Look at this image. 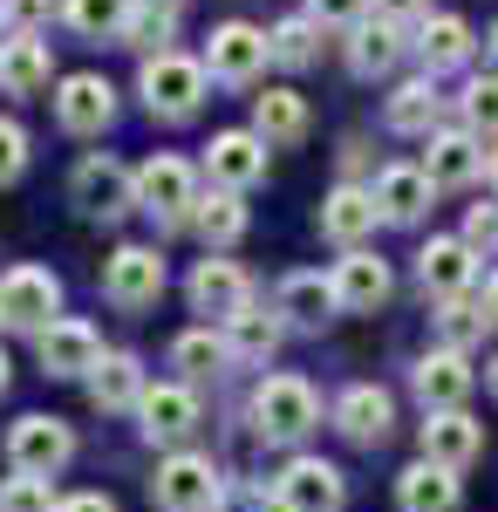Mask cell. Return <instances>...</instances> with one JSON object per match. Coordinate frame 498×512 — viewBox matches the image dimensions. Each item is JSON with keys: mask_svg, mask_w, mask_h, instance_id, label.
<instances>
[{"mask_svg": "<svg viewBox=\"0 0 498 512\" xmlns=\"http://www.w3.org/2000/svg\"><path fill=\"white\" fill-rule=\"evenodd\" d=\"M137 89H144V110L164 123H185L205 103V62H192V55H178V48H164V55H144V76H137Z\"/></svg>", "mask_w": 498, "mask_h": 512, "instance_id": "obj_1", "label": "cell"}, {"mask_svg": "<svg viewBox=\"0 0 498 512\" xmlns=\"http://www.w3.org/2000/svg\"><path fill=\"white\" fill-rule=\"evenodd\" d=\"M137 205L151 212L157 226H192L198 219V171L185 158H171V151L144 158V171H137Z\"/></svg>", "mask_w": 498, "mask_h": 512, "instance_id": "obj_2", "label": "cell"}, {"mask_svg": "<svg viewBox=\"0 0 498 512\" xmlns=\"http://www.w3.org/2000/svg\"><path fill=\"white\" fill-rule=\"evenodd\" d=\"M314 417H321V403L307 390L301 376H267L260 390H253V431L273 437V444H294V437L314 431Z\"/></svg>", "mask_w": 498, "mask_h": 512, "instance_id": "obj_3", "label": "cell"}, {"mask_svg": "<svg viewBox=\"0 0 498 512\" xmlns=\"http://www.w3.org/2000/svg\"><path fill=\"white\" fill-rule=\"evenodd\" d=\"M219 492H226V478H219L212 458H198V451H171L151 478V499L164 512H212Z\"/></svg>", "mask_w": 498, "mask_h": 512, "instance_id": "obj_4", "label": "cell"}, {"mask_svg": "<svg viewBox=\"0 0 498 512\" xmlns=\"http://www.w3.org/2000/svg\"><path fill=\"white\" fill-rule=\"evenodd\" d=\"M69 458H76V431H69L62 417H21V424L7 431V465H14V472L55 478Z\"/></svg>", "mask_w": 498, "mask_h": 512, "instance_id": "obj_5", "label": "cell"}, {"mask_svg": "<svg viewBox=\"0 0 498 512\" xmlns=\"http://www.w3.org/2000/svg\"><path fill=\"white\" fill-rule=\"evenodd\" d=\"M62 308V280L48 274V267H7L0 274V321L7 328H48Z\"/></svg>", "mask_w": 498, "mask_h": 512, "instance_id": "obj_6", "label": "cell"}, {"mask_svg": "<svg viewBox=\"0 0 498 512\" xmlns=\"http://www.w3.org/2000/svg\"><path fill=\"white\" fill-rule=\"evenodd\" d=\"M69 192L89 219H123L130 205H137V171H123L110 151H96V158L76 164V178H69Z\"/></svg>", "mask_w": 498, "mask_h": 512, "instance_id": "obj_7", "label": "cell"}, {"mask_svg": "<svg viewBox=\"0 0 498 512\" xmlns=\"http://www.w3.org/2000/svg\"><path fill=\"white\" fill-rule=\"evenodd\" d=\"M273 62V41L267 28H253V21H226V28H212V48H205V69L219 82H253L260 69Z\"/></svg>", "mask_w": 498, "mask_h": 512, "instance_id": "obj_8", "label": "cell"}, {"mask_svg": "<svg viewBox=\"0 0 498 512\" xmlns=\"http://www.w3.org/2000/svg\"><path fill=\"white\" fill-rule=\"evenodd\" d=\"M116 117V89L110 76H96V69H82V76H62L55 89V123L69 130V137H96L103 123Z\"/></svg>", "mask_w": 498, "mask_h": 512, "instance_id": "obj_9", "label": "cell"}, {"mask_svg": "<svg viewBox=\"0 0 498 512\" xmlns=\"http://www.w3.org/2000/svg\"><path fill=\"white\" fill-rule=\"evenodd\" d=\"M103 294H110L116 308H151L157 294H164V260H157V246H116L110 267H103Z\"/></svg>", "mask_w": 498, "mask_h": 512, "instance_id": "obj_10", "label": "cell"}, {"mask_svg": "<svg viewBox=\"0 0 498 512\" xmlns=\"http://www.w3.org/2000/svg\"><path fill=\"white\" fill-rule=\"evenodd\" d=\"M205 171H212L219 192L260 185V178H267V137H260V130H219L212 151H205Z\"/></svg>", "mask_w": 498, "mask_h": 512, "instance_id": "obj_11", "label": "cell"}, {"mask_svg": "<svg viewBox=\"0 0 498 512\" xmlns=\"http://www.w3.org/2000/svg\"><path fill=\"white\" fill-rule=\"evenodd\" d=\"M185 294H192L198 315H219V321H232L239 308H253V280H246L239 260H198L192 280H185Z\"/></svg>", "mask_w": 498, "mask_h": 512, "instance_id": "obj_12", "label": "cell"}, {"mask_svg": "<svg viewBox=\"0 0 498 512\" xmlns=\"http://www.w3.org/2000/svg\"><path fill=\"white\" fill-rule=\"evenodd\" d=\"M137 424H144V437H151V444H185V437L198 431V396H192V383H151V390H144V403H137Z\"/></svg>", "mask_w": 498, "mask_h": 512, "instance_id": "obj_13", "label": "cell"}, {"mask_svg": "<svg viewBox=\"0 0 498 512\" xmlns=\"http://www.w3.org/2000/svg\"><path fill=\"white\" fill-rule=\"evenodd\" d=\"M35 349H41V369L48 376H89L103 362V342H96L89 321H48L35 335Z\"/></svg>", "mask_w": 498, "mask_h": 512, "instance_id": "obj_14", "label": "cell"}, {"mask_svg": "<svg viewBox=\"0 0 498 512\" xmlns=\"http://www.w3.org/2000/svg\"><path fill=\"white\" fill-rule=\"evenodd\" d=\"M280 499H287L294 512H342L348 485H342V472H335L328 458H294V465L280 472Z\"/></svg>", "mask_w": 498, "mask_h": 512, "instance_id": "obj_15", "label": "cell"}, {"mask_svg": "<svg viewBox=\"0 0 498 512\" xmlns=\"http://www.w3.org/2000/svg\"><path fill=\"white\" fill-rule=\"evenodd\" d=\"M376 219H383V205H376V192H362V185H335V192L321 198V233L335 239V246H348V253L376 233Z\"/></svg>", "mask_w": 498, "mask_h": 512, "instance_id": "obj_16", "label": "cell"}, {"mask_svg": "<svg viewBox=\"0 0 498 512\" xmlns=\"http://www.w3.org/2000/svg\"><path fill=\"white\" fill-rule=\"evenodd\" d=\"M328 280H335V301H342V308H355V315H369V308H383V301H389V260H376L369 246L342 253Z\"/></svg>", "mask_w": 498, "mask_h": 512, "instance_id": "obj_17", "label": "cell"}, {"mask_svg": "<svg viewBox=\"0 0 498 512\" xmlns=\"http://www.w3.org/2000/svg\"><path fill=\"white\" fill-rule=\"evenodd\" d=\"M369 192H376V205H383L389 226H417L423 212H430V192H437V185L423 178V164H389Z\"/></svg>", "mask_w": 498, "mask_h": 512, "instance_id": "obj_18", "label": "cell"}, {"mask_svg": "<svg viewBox=\"0 0 498 512\" xmlns=\"http://www.w3.org/2000/svg\"><path fill=\"white\" fill-rule=\"evenodd\" d=\"M485 171V151L471 130H430V151H423V178L430 185H471Z\"/></svg>", "mask_w": 498, "mask_h": 512, "instance_id": "obj_19", "label": "cell"}, {"mask_svg": "<svg viewBox=\"0 0 498 512\" xmlns=\"http://www.w3.org/2000/svg\"><path fill=\"white\" fill-rule=\"evenodd\" d=\"M478 451H485V431H478L464 410H430V424H423V458H430V465H451V472H458Z\"/></svg>", "mask_w": 498, "mask_h": 512, "instance_id": "obj_20", "label": "cell"}, {"mask_svg": "<svg viewBox=\"0 0 498 512\" xmlns=\"http://www.w3.org/2000/svg\"><path fill=\"white\" fill-rule=\"evenodd\" d=\"M417 396L423 410H458L464 396H471V362H464V349H430L417 362Z\"/></svg>", "mask_w": 498, "mask_h": 512, "instance_id": "obj_21", "label": "cell"}, {"mask_svg": "<svg viewBox=\"0 0 498 512\" xmlns=\"http://www.w3.org/2000/svg\"><path fill=\"white\" fill-rule=\"evenodd\" d=\"M48 76H55V55H48L41 35H7L0 41V89H7V96H35V89H48Z\"/></svg>", "mask_w": 498, "mask_h": 512, "instance_id": "obj_22", "label": "cell"}, {"mask_svg": "<svg viewBox=\"0 0 498 512\" xmlns=\"http://www.w3.org/2000/svg\"><path fill=\"white\" fill-rule=\"evenodd\" d=\"M389 390H376V383H355V390L335 396V431L355 437V444H383L389 437Z\"/></svg>", "mask_w": 498, "mask_h": 512, "instance_id": "obj_23", "label": "cell"}, {"mask_svg": "<svg viewBox=\"0 0 498 512\" xmlns=\"http://www.w3.org/2000/svg\"><path fill=\"white\" fill-rule=\"evenodd\" d=\"M417 274H423V287H430L437 301H458L464 287H471V274H478V260H471L464 239H430V246L417 253Z\"/></svg>", "mask_w": 498, "mask_h": 512, "instance_id": "obj_24", "label": "cell"}, {"mask_svg": "<svg viewBox=\"0 0 498 512\" xmlns=\"http://www.w3.org/2000/svg\"><path fill=\"white\" fill-rule=\"evenodd\" d=\"M273 308L294 321V328H321V321L335 315L342 301H335V280H328V274H307V267H301V274H287V280H280Z\"/></svg>", "mask_w": 498, "mask_h": 512, "instance_id": "obj_25", "label": "cell"}, {"mask_svg": "<svg viewBox=\"0 0 498 512\" xmlns=\"http://www.w3.org/2000/svg\"><path fill=\"white\" fill-rule=\"evenodd\" d=\"M144 362L137 355H103L96 369H89V403L96 410H137L144 403Z\"/></svg>", "mask_w": 498, "mask_h": 512, "instance_id": "obj_26", "label": "cell"}, {"mask_svg": "<svg viewBox=\"0 0 498 512\" xmlns=\"http://www.w3.org/2000/svg\"><path fill=\"white\" fill-rule=\"evenodd\" d=\"M396 506H403V512H458V472L417 458L410 472L396 478Z\"/></svg>", "mask_w": 498, "mask_h": 512, "instance_id": "obj_27", "label": "cell"}, {"mask_svg": "<svg viewBox=\"0 0 498 512\" xmlns=\"http://www.w3.org/2000/svg\"><path fill=\"white\" fill-rule=\"evenodd\" d=\"M253 130H260L267 144H301L307 137V96L301 89H267V96H253Z\"/></svg>", "mask_w": 498, "mask_h": 512, "instance_id": "obj_28", "label": "cell"}, {"mask_svg": "<svg viewBox=\"0 0 498 512\" xmlns=\"http://www.w3.org/2000/svg\"><path fill=\"white\" fill-rule=\"evenodd\" d=\"M396 62H403V28L383 21V14H376V21H362L355 41H348V69H355V76H389Z\"/></svg>", "mask_w": 498, "mask_h": 512, "instance_id": "obj_29", "label": "cell"}, {"mask_svg": "<svg viewBox=\"0 0 498 512\" xmlns=\"http://www.w3.org/2000/svg\"><path fill=\"white\" fill-rule=\"evenodd\" d=\"M417 55H423V76H437V69H458V62H471V28H464L458 14H423Z\"/></svg>", "mask_w": 498, "mask_h": 512, "instance_id": "obj_30", "label": "cell"}, {"mask_svg": "<svg viewBox=\"0 0 498 512\" xmlns=\"http://www.w3.org/2000/svg\"><path fill=\"white\" fill-rule=\"evenodd\" d=\"M437 110H444L437 82L417 76V82H403V89L389 96V130H396V137H430V130H437Z\"/></svg>", "mask_w": 498, "mask_h": 512, "instance_id": "obj_31", "label": "cell"}, {"mask_svg": "<svg viewBox=\"0 0 498 512\" xmlns=\"http://www.w3.org/2000/svg\"><path fill=\"white\" fill-rule=\"evenodd\" d=\"M280 328H287V321H280V308H239V315L226 321V349L239 355V362H267L273 349H280Z\"/></svg>", "mask_w": 498, "mask_h": 512, "instance_id": "obj_32", "label": "cell"}, {"mask_svg": "<svg viewBox=\"0 0 498 512\" xmlns=\"http://www.w3.org/2000/svg\"><path fill=\"white\" fill-rule=\"evenodd\" d=\"M232 362L226 335H212V328H192V335H178L171 342V369H185V383H205V376H219Z\"/></svg>", "mask_w": 498, "mask_h": 512, "instance_id": "obj_33", "label": "cell"}, {"mask_svg": "<svg viewBox=\"0 0 498 512\" xmlns=\"http://www.w3.org/2000/svg\"><path fill=\"white\" fill-rule=\"evenodd\" d=\"M62 14H69V28L89 41H116L123 35V21L137 14V0H62Z\"/></svg>", "mask_w": 498, "mask_h": 512, "instance_id": "obj_34", "label": "cell"}, {"mask_svg": "<svg viewBox=\"0 0 498 512\" xmlns=\"http://www.w3.org/2000/svg\"><path fill=\"white\" fill-rule=\"evenodd\" d=\"M198 239L205 246H232V239L246 233V198L239 192H212V198H198Z\"/></svg>", "mask_w": 498, "mask_h": 512, "instance_id": "obj_35", "label": "cell"}, {"mask_svg": "<svg viewBox=\"0 0 498 512\" xmlns=\"http://www.w3.org/2000/svg\"><path fill=\"white\" fill-rule=\"evenodd\" d=\"M458 117H464L471 137H498V69H492V76H471V82H464Z\"/></svg>", "mask_w": 498, "mask_h": 512, "instance_id": "obj_36", "label": "cell"}, {"mask_svg": "<svg viewBox=\"0 0 498 512\" xmlns=\"http://www.w3.org/2000/svg\"><path fill=\"white\" fill-rule=\"evenodd\" d=\"M171 35H178V14H171V7H137V14L123 21V35H116V41L144 48V55H164V48H171Z\"/></svg>", "mask_w": 498, "mask_h": 512, "instance_id": "obj_37", "label": "cell"}, {"mask_svg": "<svg viewBox=\"0 0 498 512\" xmlns=\"http://www.w3.org/2000/svg\"><path fill=\"white\" fill-rule=\"evenodd\" d=\"M267 41H273V62H287V69H307V62L321 55V28H314L307 14H294V21H280V28H273Z\"/></svg>", "mask_w": 498, "mask_h": 512, "instance_id": "obj_38", "label": "cell"}, {"mask_svg": "<svg viewBox=\"0 0 498 512\" xmlns=\"http://www.w3.org/2000/svg\"><path fill=\"white\" fill-rule=\"evenodd\" d=\"M0 512H55V485H48V478L14 472L7 485H0Z\"/></svg>", "mask_w": 498, "mask_h": 512, "instance_id": "obj_39", "label": "cell"}, {"mask_svg": "<svg viewBox=\"0 0 498 512\" xmlns=\"http://www.w3.org/2000/svg\"><path fill=\"white\" fill-rule=\"evenodd\" d=\"M485 308H471V301H444V315H437V328H444V349H464V342H478V335H485Z\"/></svg>", "mask_w": 498, "mask_h": 512, "instance_id": "obj_40", "label": "cell"}, {"mask_svg": "<svg viewBox=\"0 0 498 512\" xmlns=\"http://www.w3.org/2000/svg\"><path fill=\"white\" fill-rule=\"evenodd\" d=\"M307 21L314 28H362L369 21V0H307Z\"/></svg>", "mask_w": 498, "mask_h": 512, "instance_id": "obj_41", "label": "cell"}, {"mask_svg": "<svg viewBox=\"0 0 498 512\" xmlns=\"http://www.w3.org/2000/svg\"><path fill=\"white\" fill-rule=\"evenodd\" d=\"M21 164H28V130L0 117V185H14V178H21Z\"/></svg>", "mask_w": 498, "mask_h": 512, "instance_id": "obj_42", "label": "cell"}, {"mask_svg": "<svg viewBox=\"0 0 498 512\" xmlns=\"http://www.w3.org/2000/svg\"><path fill=\"white\" fill-rule=\"evenodd\" d=\"M0 14L14 21V35H35L41 21L55 14V0H0Z\"/></svg>", "mask_w": 498, "mask_h": 512, "instance_id": "obj_43", "label": "cell"}, {"mask_svg": "<svg viewBox=\"0 0 498 512\" xmlns=\"http://www.w3.org/2000/svg\"><path fill=\"white\" fill-rule=\"evenodd\" d=\"M498 239V205H471V219H464V246H492Z\"/></svg>", "mask_w": 498, "mask_h": 512, "instance_id": "obj_44", "label": "cell"}, {"mask_svg": "<svg viewBox=\"0 0 498 512\" xmlns=\"http://www.w3.org/2000/svg\"><path fill=\"white\" fill-rule=\"evenodd\" d=\"M376 14L403 28V21H423V14H430V0H376Z\"/></svg>", "mask_w": 498, "mask_h": 512, "instance_id": "obj_45", "label": "cell"}, {"mask_svg": "<svg viewBox=\"0 0 498 512\" xmlns=\"http://www.w3.org/2000/svg\"><path fill=\"white\" fill-rule=\"evenodd\" d=\"M55 512H116V506L103 499V492H76V499H62Z\"/></svg>", "mask_w": 498, "mask_h": 512, "instance_id": "obj_46", "label": "cell"}, {"mask_svg": "<svg viewBox=\"0 0 498 512\" xmlns=\"http://www.w3.org/2000/svg\"><path fill=\"white\" fill-rule=\"evenodd\" d=\"M485 315H492V321H498V274H492V280H485Z\"/></svg>", "mask_w": 498, "mask_h": 512, "instance_id": "obj_47", "label": "cell"}, {"mask_svg": "<svg viewBox=\"0 0 498 512\" xmlns=\"http://www.w3.org/2000/svg\"><path fill=\"white\" fill-rule=\"evenodd\" d=\"M260 512H294V506H287V499H280V492H273V499H260Z\"/></svg>", "mask_w": 498, "mask_h": 512, "instance_id": "obj_48", "label": "cell"}, {"mask_svg": "<svg viewBox=\"0 0 498 512\" xmlns=\"http://www.w3.org/2000/svg\"><path fill=\"white\" fill-rule=\"evenodd\" d=\"M137 7H171V14H178V7H185V0H137Z\"/></svg>", "mask_w": 498, "mask_h": 512, "instance_id": "obj_49", "label": "cell"}, {"mask_svg": "<svg viewBox=\"0 0 498 512\" xmlns=\"http://www.w3.org/2000/svg\"><path fill=\"white\" fill-rule=\"evenodd\" d=\"M485 383H492V396H498V362H492V376H485Z\"/></svg>", "mask_w": 498, "mask_h": 512, "instance_id": "obj_50", "label": "cell"}, {"mask_svg": "<svg viewBox=\"0 0 498 512\" xmlns=\"http://www.w3.org/2000/svg\"><path fill=\"white\" fill-rule=\"evenodd\" d=\"M485 48H492V62H498V28H492V41H485Z\"/></svg>", "mask_w": 498, "mask_h": 512, "instance_id": "obj_51", "label": "cell"}, {"mask_svg": "<svg viewBox=\"0 0 498 512\" xmlns=\"http://www.w3.org/2000/svg\"><path fill=\"white\" fill-rule=\"evenodd\" d=\"M0 390H7V355H0Z\"/></svg>", "mask_w": 498, "mask_h": 512, "instance_id": "obj_52", "label": "cell"}, {"mask_svg": "<svg viewBox=\"0 0 498 512\" xmlns=\"http://www.w3.org/2000/svg\"><path fill=\"white\" fill-rule=\"evenodd\" d=\"M492 185H498V151H492Z\"/></svg>", "mask_w": 498, "mask_h": 512, "instance_id": "obj_53", "label": "cell"}]
</instances>
